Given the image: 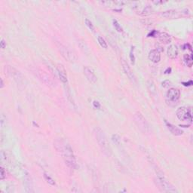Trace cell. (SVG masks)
Masks as SVG:
<instances>
[{"label":"cell","mask_w":193,"mask_h":193,"mask_svg":"<svg viewBox=\"0 0 193 193\" xmlns=\"http://www.w3.org/2000/svg\"><path fill=\"white\" fill-rule=\"evenodd\" d=\"M171 73V68H167V70L165 71V74H170Z\"/></svg>","instance_id":"cell-32"},{"label":"cell","mask_w":193,"mask_h":193,"mask_svg":"<svg viewBox=\"0 0 193 193\" xmlns=\"http://www.w3.org/2000/svg\"><path fill=\"white\" fill-rule=\"evenodd\" d=\"M183 61H184L185 63H186L189 67H191L192 66L193 63V60H192V54H184L183 56Z\"/></svg>","instance_id":"cell-18"},{"label":"cell","mask_w":193,"mask_h":193,"mask_svg":"<svg viewBox=\"0 0 193 193\" xmlns=\"http://www.w3.org/2000/svg\"><path fill=\"white\" fill-rule=\"evenodd\" d=\"M183 85L184 86H191L192 85V81L190 80L189 82H183Z\"/></svg>","instance_id":"cell-31"},{"label":"cell","mask_w":193,"mask_h":193,"mask_svg":"<svg viewBox=\"0 0 193 193\" xmlns=\"http://www.w3.org/2000/svg\"><path fill=\"white\" fill-rule=\"evenodd\" d=\"M152 13V7L151 5H146V7L143 9V10L141 11V16H148Z\"/></svg>","instance_id":"cell-19"},{"label":"cell","mask_w":193,"mask_h":193,"mask_svg":"<svg viewBox=\"0 0 193 193\" xmlns=\"http://www.w3.org/2000/svg\"><path fill=\"white\" fill-rule=\"evenodd\" d=\"M57 47H58V51H60V53H61V54L62 55V57H63L66 61H73V54L70 52V51L69 50L66 46H64L63 44L58 42V43H57Z\"/></svg>","instance_id":"cell-8"},{"label":"cell","mask_w":193,"mask_h":193,"mask_svg":"<svg viewBox=\"0 0 193 193\" xmlns=\"http://www.w3.org/2000/svg\"><path fill=\"white\" fill-rule=\"evenodd\" d=\"M4 87V83H3V80H2V78H1V88Z\"/></svg>","instance_id":"cell-34"},{"label":"cell","mask_w":193,"mask_h":193,"mask_svg":"<svg viewBox=\"0 0 193 193\" xmlns=\"http://www.w3.org/2000/svg\"><path fill=\"white\" fill-rule=\"evenodd\" d=\"M4 70H5V74L7 73L8 75H10L11 78H14V80H17L18 82V79L21 78V73H20V72H18V70H16V69H14V67H12V66H5V68H4Z\"/></svg>","instance_id":"cell-10"},{"label":"cell","mask_w":193,"mask_h":193,"mask_svg":"<svg viewBox=\"0 0 193 193\" xmlns=\"http://www.w3.org/2000/svg\"><path fill=\"white\" fill-rule=\"evenodd\" d=\"M44 178H45V179L46 180V182H47L48 184H50L51 186H55V181L54 180V179H52V178L50 176L48 175L47 174H44Z\"/></svg>","instance_id":"cell-20"},{"label":"cell","mask_w":193,"mask_h":193,"mask_svg":"<svg viewBox=\"0 0 193 193\" xmlns=\"http://www.w3.org/2000/svg\"><path fill=\"white\" fill-rule=\"evenodd\" d=\"M0 46H1V48L5 49L6 48V42L5 41V39H2L1 42H0Z\"/></svg>","instance_id":"cell-29"},{"label":"cell","mask_w":193,"mask_h":193,"mask_svg":"<svg viewBox=\"0 0 193 193\" xmlns=\"http://www.w3.org/2000/svg\"><path fill=\"white\" fill-rule=\"evenodd\" d=\"M146 84H147V88H148L149 92L150 93V94L153 97H156L158 94H157L156 86H155L154 82L152 79H149Z\"/></svg>","instance_id":"cell-16"},{"label":"cell","mask_w":193,"mask_h":193,"mask_svg":"<svg viewBox=\"0 0 193 193\" xmlns=\"http://www.w3.org/2000/svg\"><path fill=\"white\" fill-rule=\"evenodd\" d=\"M176 115L178 119L182 122H189L191 123L192 121L191 108L185 107V106L179 107L176 113Z\"/></svg>","instance_id":"cell-7"},{"label":"cell","mask_w":193,"mask_h":193,"mask_svg":"<svg viewBox=\"0 0 193 193\" xmlns=\"http://www.w3.org/2000/svg\"><path fill=\"white\" fill-rule=\"evenodd\" d=\"M112 139H113V142H114L115 143H116V144H118V143H119V141H120V137H118L117 134L113 135V137H112Z\"/></svg>","instance_id":"cell-26"},{"label":"cell","mask_w":193,"mask_h":193,"mask_svg":"<svg viewBox=\"0 0 193 193\" xmlns=\"http://www.w3.org/2000/svg\"><path fill=\"white\" fill-rule=\"evenodd\" d=\"M85 21L86 26H87L88 27L89 29H90V30H91V31H94V25H93L92 22H91V21H90V20L87 19V18H86Z\"/></svg>","instance_id":"cell-24"},{"label":"cell","mask_w":193,"mask_h":193,"mask_svg":"<svg viewBox=\"0 0 193 193\" xmlns=\"http://www.w3.org/2000/svg\"><path fill=\"white\" fill-rule=\"evenodd\" d=\"M148 58L153 63H158V62L161 61V54L160 52H159V51H158V49L151 50L150 51V53H149Z\"/></svg>","instance_id":"cell-12"},{"label":"cell","mask_w":193,"mask_h":193,"mask_svg":"<svg viewBox=\"0 0 193 193\" xmlns=\"http://www.w3.org/2000/svg\"><path fill=\"white\" fill-rule=\"evenodd\" d=\"M94 135L102 152L107 156H110V155H111V149H110L107 138H106L103 130L100 127H96L94 129Z\"/></svg>","instance_id":"cell-2"},{"label":"cell","mask_w":193,"mask_h":193,"mask_svg":"<svg viewBox=\"0 0 193 193\" xmlns=\"http://www.w3.org/2000/svg\"><path fill=\"white\" fill-rule=\"evenodd\" d=\"M84 74L85 75V77L87 78L88 80L92 84H95L98 81V78L96 76V75L94 74V73L93 72L92 70H90V68L85 66L84 67Z\"/></svg>","instance_id":"cell-11"},{"label":"cell","mask_w":193,"mask_h":193,"mask_svg":"<svg viewBox=\"0 0 193 193\" xmlns=\"http://www.w3.org/2000/svg\"><path fill=\"white\" fill-rule=\"evenodd\" d=\"M0 171H1V175H0V179H2V180H3V179L5 178V175H6V174H5V170H4V168L2 167H0Z\"/></svg>","instance_id":"cell-28"},{"label":"cell","mask_w":193,"mask_h":193,"mask_svg":"<svg viewBox=\"0 0 193 193\" xmlns=\"http://www.w3.org/2000/svg\"><path fill=\"white\" fill-rule=\"evenodd\" d=\"M190 12L188 9H185L182 11L174 10V9H170V10L163 11L160 14L161 17L167 19H174V18H179L180 17H188L189 16Z\"/></svg>","instance_id":"cell-6"},{"label":"cell","mask_w":193,"mask_h":193,"mask_svg":"<svg viewBox=\"0 0 193 193\" xmlns=\"http://www.w3.org/2000/svg\"><path fill=\"white\" fill-rule=\"evenodd\" d=\"M164 2H163V1H157V2H153V3L157 4V5H158V4H163Z\"/></svg>","instance_id":"cell-33"},{"label":"cell","mask_w":193,"mask_h":193,"mask_svg":"<svg viewBox=\"0 0 193 193\" xmlns=\"http://www.w3.org/2000/svg\"><path fill=\"white\" fill-rule=\"evenodd\" d=\"M179 98H180V91L179 89L175 88H169L165 96L166 103L169 106L174 107L177 105Z\"/></svg>","instance_id":"cell-4"},{"label":"cell","mask_w":193,"mask_h":193,"mask_svg":"<svg viewBox=\"0 0 193 193\" xmlns=\"http://www.w3.org/2000/svg\"><path fill=\"white\" fill-rule=\"evenodd\" d=\"M122 68H123L124 72H125V73L127 75V76L128 77L129 79H130L132 82L135 83L136 82L135 75H134V73H133V71L131 70L130 67L129 66L128 63H127L125 60H122Z\"/></svg>","instance_id":"cell-9"},{"label":"cell","mask_w":193,"mask_h":193,"mask_svg":"<svg viewBox=\"0 0 193 193\" xmlns=\"http://www.w3.org/2000/svg\"><path fill=\"white\" fill-rule=\"evenodd\" d=\"M156 33H157V32L155 31V30H153L152 31V33H150V34H148L147 37H155V34H156Z\"/></svg>","instance_id":"cell-30"},{"label":"cell","mask_w":193,"mask_h":193,"mask_svg":"<svg viewBox=\"0 0 193 193\" xmlns=\"http://www.w3.org/2000/svg\"><path fill=\"white\" fill-rule=\"evenodd\" d=\"M58 146H59V148H57V150L61 152L65 164L70 168H76V160H75V155H74L71 146L67 143H62L61 142L59 143Z\"/></svg>","instance_id":"cell-1"},{"label":"cell","mask_w":193,"mask_h":193,"mask_svg":"<svg viewBox=\"0 0 193 193\" xmlns=\"http://www.w3.org/2000/svg\"><path fill=\"white\" fill-rule=\"evenodd\" d=\"M167 54L170 59H176L178 55V48L176 45H171L167 50Z\"/></svg>","instance_id":"cell-14"},{"label":"cell","mask_w":193,"mask_h":193,"mask_svg":"<svg viewBox=\"0 0 193 193\" xmlns=\"http://www.w3.org/2000/svg\"><path fill=\"white\" fill-rule=\"evenodd\" d=\"M134 121L138 128L144 134H148L150 131V125L146 118L140 113L137 112L134 115Z\"/></svg>","instance_id":"cell-5"},{"label":"cell","mask_w":193,"mask_h":193,"mask_svg":"<svg viewBox=\"0 0 193 193\" xmlns=\"http://www.w3.org/2000/svg\"><path fill=\"white\" fill-rule=\"evenodd\" d=\"M130 60L132 64L135 63V56H134V46H131L130 51Z\"/></svg>","instance_id":"cell-23"},{"label":"cell","mask_w":193,"mask_h":193,"mask_svg":"<svg viewBox=\"0 0 193 193\" xmlns=\"http://www.w3.org/2000/svg\"><path fill=\"white\" fill-rule=\"evenodd\" d=\"M158 39L162 43L169 44L171 42V36L167 34V33H160L158 34Z\"/></svg>","instance_id":"cell-17"},{"label":"cell","mask_w":193,"mask_h":193,"mask_svg":"<svg viewBox=\"0 0 193 193\" xmlns=\"http://www.w3.org/2000/svg\"><path fill=\"white\" fill-rule=\"evenodd\" d=\"M162 87L165 88H168L169 87H171V86L172 85V83H171L169 80H165L162 82Z\"/></svg>","instance_id":"cell-25"},{"label":"cell","mask_w":193,"mask_h":193,"mask_svg":"<svg viewBox=\"0 0 193 193\" xmlns=\"http://www.w3.org/2000/svg\"><path fill=\"white\" fill-rule=\"evenodd\" d=\"M113 26L115 27V30H117V32H118V33H122V32H123L122 26H121V25L118 24V22L116 21V20L115 19L113 20Z\"/></svg>","instance_id":"cell-21"},{"label":"cell","mask_w":193,"mask_h":193,"mask_svg":"<svg viewBox=\"0 0 193 193\" xmlns=\"http://www.w3.org/2000/svg\"><path fill=\"white\" fill-rule=\"evenodd\" d=\"M57 70H58L60 79H61L63 83L67 82V74H66V70H65L64 66L62 64H58L57 65Z\"/></svg>","instance_id":"cell-15"},{"label":"cell","mask_w":193,"mask_h":193,"mask_svg":"<svg viewBox=\"0 0 193 193\" xmlns=\"http://www.w3.org/2000/svg\"><path fill=\"white\" fill-rule=\"evenodd\" d=\"M98 42H99L100 45L101 47L103 48H105V49L107 48V47H108L107 43H106V42L105 41V39L103 38V37L99 36V37H98Z\"/></svg>","instance_id":"cell-22"},{"label":"cell","mask_w":193,"mask_h":193,"mask_svg":"<svg viewBox=\"0 0 193 193\" xmlns=\"http://www.w3.org/2000/svg\"><path fill=\"white\" fill-rule=\"evenodd\" d=\"M93 106L95 109H98V110H100L101 109V105L100 103L97 100H94L93 101Z\"/></svg>","instance_id":"cell-27"},{"label":"cell","mask_w":193,"mask_h":193,"mask_svg":"<svg viewBox=\"0 0 193 193\" xmlns=\"http://www.w3.org/2000/svg\"><path fill=\"white\" fill-rule=\"evenodd\" d=\"M165 123L167 129H168V130L171 131V134H174V136H180L183 134V130H181V129H179V127H176V126H174L172 124L169 123L167 120H165Z\"/></svg>","instance_id":"cell-13"},{"label":"cell","mask_w":193,"mask_h":193,"mask_svg":"<svg viewBox=\"0 0 193 193\" xmlns=\"http://www.w3.org/2000/svg\"><path fill=\"white\" fill-rule=\"evenodd\" d=\"M155 182L161 191L165 192H177V190L176 189L175 187L161 173H157V179Z\"/></svg>","instance_id":"cell-3"}]
</instances>
